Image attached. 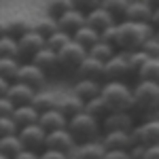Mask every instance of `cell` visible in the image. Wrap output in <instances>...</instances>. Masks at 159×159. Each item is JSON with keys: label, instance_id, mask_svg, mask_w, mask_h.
I'll list each match as a JSON object with an SVG mask.
<instances>
[{"label": "cell", "instance_id": "29", "mask_svg": "<svg viewBox=\"0 0 159 159\" xmlns=\"http://www.w3.org/2000/svg\"><path fill=\"white\" fill-rule=\"evenodd\" d=\"M85 112H89L91 117H96L98 121H104L106 115L110 112V108H108V104H106V100L102 98V96H98V98L89 100L85 104Z\"/></svg>", "mask_w": 159, "mask_h": 159}, {"label": "cell", "instance_id": "48", "mask_svg": "<svg viewBox=\"0 0 159 159\" xmlns=\"http://www.w3.org/2000/svg\"><path fill=\"white\" fill-rule=\"evenodd\" d=\"M9 87H11V81H7V79L0 76V98H4L9 93Z\"/></svg>", "mask_w": 159, "mask_h": 159}, {"label": "cell", "instance_id": "50", "mask_svg": "<svg viewBox=\"0 0 159 159\" xmlns=\"http://www.w3.org/2000/svg\"><path fill=\"white\" fill-rule=\"evenodd\" d=\"M155 36H157V40H159V28H157V30H155Z\"/></svg>", "mask_w": 159, "mask_h": 159}, {"label": "cell", "instance_id": "51", "mask_svg": "<svg viewBox=\"0 0 159 159\" xmlns=\"http://www.w3.org/2000/svg\"><path fill=\"white\" fill-rule=\"evenodd\" d=\"M0 159H9V157H4V155H0Z\"/></svg>", "mask_w": 159, "mask_h": 159}, {"label": "cell", "instance_id": "44", "mask_svg": "<svg viewBox=\"0 0 159 159\" xmlns=\"http://www.w3.org/2000/svg\"><path fill=\"white\" fill-rule=\"evenodd\" d=\"M144 153H147V147H144V144H134V147L129 148L132 159H142V157H144Z\"/></svg>", "mask_w": 159, "mask_h": 159}, {"label": "cell", "instance_id": "34", "mask_svg": "<svg viewBox=\"0 0 159 159\" xmlns=\"http://www.w3.org/2000/svg\"><path fill=\"white\" fill-rule=\"evenodd\" d=\"M0 57H17L19 60V43L11 34L0 38Z\"/></svg>", "mask_w": 159, "mask_h": 159}, {"label": "cell", "instance_id": "39", "mask_svg": "<svg viewBox=\"0 0 159 159\" xmlns=\"http://www.w3.org/2000/svg\"><path fill=\"white\" fill-rule=\"evenodd\" d=\"M72 7H74V2H47V15L53 17V19H57V17H61Z\"/></svg>", "mask_w": 159, "mask_h": 159}, {"label": "cell", "instance_id": "42", "mask_svg": "<svg viewBox=\"0 0 159 159\" xmlns=\"http://www.w3.org/2000/svg\"><path fill=\"white\" fill-rule=\"evenodd\" d=\"M38 159H70L68 155H64V153H57V151H43L40 155H38Z\"/></svg>", "mask_w": 159, "mask_h": 159}, {"label": "cell", "instance_id": "31", "mask_svg": "<svg viewBox=\"0 0 159 159\" xmlns=\"http://www.w3.org/2000/svg\"><path fill=\"white\" fill-rule=\"evenodd\" d=\"M60 28H57V19H53L49 15H45V17H40L38 21H34V32H38L40 36L49 38L51 34H55Z\"/></svg>", "mask_w": 159, "mask_h": 159}, {"label": "cell", "instance_id": "24", "mask_svg": "<svg viewBox=\"0 0 159 159\" xmlns=\"http://www.w3.org/2000/svg\"><path fill=\"white\" fill-rule=\"evenodd\" d=\"M13 121L17 123V127H28V125H36L40 119V112H38L32 104H25V106H15L13 110Z\"/></svg>", "mask_w": 159, "mask_h": 159}, {"label": "cell", "instance_id": "22", "mask_svg": "<svg viewBox=\"0 0 159 159\" xmlns=\"http://www.w3.org/2000/svg\"><path fill=\"white\" fill-rule=\"evenodd\" d=\"M57 108H60L68 119H72L76 115L85 112V102L81 98H76L72 91H64V93H60V104H57Z\"/></svg>", "mask_w": 159, "mask_h": 159}, {"label": "cell", "instance_id": "10", "mask_svg": "<svg viewBox=\"0 0 159 159\" xmlns=\"http://www.w3.org/2000/svg\"><path fill=\"white\" fill-rule=\"evenodd\" d=\"M19 140L24 144L25 151H34V153H43L45 151V142H47V132L40 125H28L19 129Z\"/></svg>", "mask_w": 159, "mask_h": 159}, {"label": "cell", "instance_id": "3", "mask_svg": "<svg viewBox=\"0 0 159 159\" xmlns=\"http://www.w3.org/2000/svg\"><path fill=\"white\" fill-rule=\"evenodd\" d=\"M68 132L74 136V140L79 144L89 142V140H98L100 132H102V121L91 117L89 112H81L72 119H68Z\"/></svg>", "mask_w": 159, "mask_h": 159}, {"label": "cell", "instance_id": "6", "mask_svg": "<svg viewBox=\"0 0 159 159\" xmlns=\"http://www.w3.org/2000/svg\"><path fill=\"white\" fill-rule=\"evenodd\" d=\"M132 136L136 144H144V147L159 144V119H142L132 129Z\"/></svg>", "mask_w": 159, "mask_h": 159}, {"label": "cell", "instance_id": "35", "mask_svg": "<svg viewBox=\"0 0 159 159\" xmlns=\"http://www.w3.org/2000/svg\"><path fill=\"white\" fill-rule=\"evenodd\" d=\"M129 2H132V0H108V2H102V4L106 7V11H108L117 21H123L125 13L129 9Z\"/></svg>", "mask_w": 159, "mask_h": 159}, {"label": "cell", "instance_id": "46", "mask_svg": "<svg viewBox=\"0 0 159 159\" xmlns=\"http://www.w3.org/2000/svg\"><path fill=\"white\" fill-rule=\"evenodd\" d=\"M151 25H153L155 30L159 28V2H157V4L153 2V17H151Z\"/></svg>", "mask_w": 159, "mask_h": 159}, {"label": "cell", "instance_id": "40", "mask_svg": "<svg viewBox=\"0 0 159 159\" xmlns=\"http://www.w3.org/2000/svg\"><path fill=\"white\" fill-rule=\"evenodd\" d=\"M140 51L147 53L151 60H159V40H157V36H151L147 43L140 47Z\"/></svg>", "mask_w": 159, "mask_h": 159}, {"label": "cell", "instance_id": "7", "mask_svg": "<svg viewBox=\"0 0 159 159\" xmlns=\"http://www.w3.org/2000/svg\"><path fill=\"white\" fill-rule=\"evenodd\" d=\"M76 140H74V136L68 132V127L66 129H57V132H51L47 134V142H45V148L47 151H57V153H64V155H72L74 148H76Z\"/></svg>", "mask_w": 159, "mask_h": 159}, {"label": "cell", "instance_id": "2", "mask_svg": "<svg viewBox=\"0 0 159 159\" xmlns=\"http://www.w3.org/2000/svg\"><path fill=\"white\" fill-rule=\"evenodd\" d=\"M100 96L106 100L110 112H115V110L134 112L136 110L134 85H129V83H125V81H104Z\"/></svg>", "mask_w": 159, "mask_h": 159}, {"label": "cell", "instance_id": "16", "mask_svg": "<svg viewBox=\"0 0 159 159\" xmlns=\"http://www.w3.org/2000/svg\"><path fill=\"white\" fill-rule=\"evenodd\" d=\"M104 72H106V64L87 55L85 61L76 68L74 74H76V79H91V81H102L104 83Z\"/></svg>", "mask_w": 159, "mask_h": 159}, {"label": "cell", "instance_id": "32", "mask_svg": "<svg viewBox=\"0 0 159 159\" xmlns=\"http://www.w3.org/2000/svg\"><path fill=\"white\" fill-rule=\"evenodd\" d=\"M138 81H148V83H159V60H148L140 72H138Z\"/></svg>", "mask_w": 159, "mask_h": 159}, {"label": "cell", "instance_id": "33", "mask_svg": "<svg viewBox=\"0 0 159 159\" xmlns=\"http://www.w3.org/2000/svg\"><path fill=\"white\" fill-rule=\"evenodd\" d=\"M32 30H34V24H30L24 17H17V19H11V21H9V34H11L13 38H17V40L24 36V34L32 32Z\"/></svg>", "mask_w": 159, "mask_h": 159}, {"label": "cell", "instance_id": "37", "mask_svg": "<svg viewBox=\"0 0 159 159\" xmlns=\"http://www.w3.org/2000/svg\"><path fill=\"white\" fill-rule=\"evenodd\" d=\"M148 60H151V57H148L147 53H142L140 49H138V51H132V53H129V68H132V74H136V76H138L140 68H142Z\"/></svg>", "mask_w": 159, "mask_h": 159}, {"label": "cell", "instance_id": "8", "mask_svg": "<svg viewBox=\"0 0 159 159\" xmlns=\"http://www.w3.org/2000/svg\"><path fill=\"white\" fill-rule=\"evenodd\" d=\"M127 74H132V68H129V53L117 51L115 57H110V60L106 61L104 81H125Z\"/></svg>", "mask_w": 159, "mask_h": 159}, {"label": "cell", "instance_id": "14", "mask_svg": "<svg viewBox=\"0 0 159 159\" xmlns=\"http://www.w3.org/2000/svg\"><path fill=\"white\" fill-rule=\"evenodd\" d=\"M100 140L106 147V151H129L136 144L132 132H104Z\"/></svg>", "mask_w": 159, "mask_h": 159}, {"label": "cell", "instance_id": "12", "mask_svg": "<svg viewBox=\"0 0 159 159\" xmlns=\"http://www.w3.org/2000/svg\"><path fill=\"white\" fill-rule=\"evenodd\" d=\"M15 81H17V83H24V85H28V87H32V89H36V91H40V89H45L47 74L43 72L38 66H34L32 61H24Z\"/></svg>", "mask_w": 159, "mask_h": 159}, {"label": "cell", "instance_id": "17", "mask_svg": "<svg viewBox=\"0 0 159 159\" xmlns=\"http://www.w3.org/2000/svg\"><path fill=\"white\" fill-rule=\"evenodd\" d=\"M151 17H153V2L132 0L123 19L125 21H136V24H151Z\"/></svg>", "mask_w": 159, "mask_h": 159}, {"label": "cell", "instance_id": "45", "mask_svg": "<svg viewBox=\"0 0 159 159\" xmlns=\"http://www.w3.org/2000/svg\"><path fill=\"white\" fill-rule=\"evenodd\" d=\"M142 159H159V144H155V147H147V153H144Z\"/></svg>", "mask_w": 159, "mask_h": 159}, {"label": "cell", "instance_id": "21", "mask_svg": "<svg viewBox=\"0 0 159 159\" xmlns=\"http://www.w3.org/2000/svg\"><path fill=\"white\" fill-rule=\"evenodd\" d=\"M34 96H36V89L24 85V83H17V81H13V83H11L9 93H7V98L11 100L15 106H25V104H32Z\"/></svg>", "mask_w": 159, "mask_h": 159}, {"label": "cell", "instance_id": "4", "mask_svg": "<svg viewBox=\"0 0 159 159\" xmlns=\"http://www.w3.org/2000/svg\"><path fill=\"white\" fill-rule=\"evenodd\" d=\"M134 100H136V110L142 112L144 117L157 112L159 110V83L138 81L134 85Z\"/></svg>", "mask_w": 159, "mask_h": 159}, {"label": "cell", "instance_id": "49", "mask_svg": "<svg viewBox=\"0 0 159 159\" xmlns=\"http://www.w3.org/2000/svg\"><path fill=\"white\" fill-rule=\"evenodd\" d=\"M7 34H9V21L0 17V38H2V36H7Z\"/></svg>", "mask_w": 159, "mask_h": 159}, {"label": "cell", "instance_id": "15", "mask_svg": "<svg viewBox=\"0 0 159 159\" xmlns=\"http://www.w3.org/2000/svg\"><path fill=\"white\" fill-rule=\"evenodd\" d=\"M115 24H119V21L106 11V7H104L102 2H100L96 9H91V11L87 13V25H89L91 30H96L98 34H102L106 28H110V25H115Z\"/></svg>", "mask_w": 159, "mask_h": 159}, {"label": "cell", "instance_id": "19", "mask_svg": "<svg viewBox=\"0 0 159 159\" xmlns=\"http://www.w3.org/2000/svg\"><path fill=\"white\" fill-rule=\"evenodd\" d=\"M104 157H106V147L102 144L100 138L76 144L74 153L70 155V159H104Z\"/></svg>", "mask_w": 159, "mask_h": 159}, {"label": "cell", "instance_id": "5", "mask_svg": "<svg viewBox=\"0 0 159 159\" xmlns=\"http://www.w3.org/2000/svg\"><path fill=\"white\" fill-rule=\"evenodd\" d=\"M89 55L87 49H83L79 43H70L66 45L64 49L57 53V61H60V70H66V72H76V68L85 61V57Z\"/></svg>", "mask_w": 159, "mask_h": 159}, {"label": "cell", "instance_id": "47", "mask_svg": "<svg viewBox=\"0 0 159 159\" xmlns=\"http://www.w3.org/2000/svg\"><path fill=\"white\" fill-rule=\"evenodd\" d=\"M38 155H40V153H34V151H21V153H19V155H17V157L15 159H38Z\"/></svg>", "mask_w": 159, "mask_h": 159}, {"label": "cell", "instance_id": "28", "mask_svg": "<svg viewBox=\"0 0 159 159\" xmlns=\"http://www.w3.org/2000/svg\"><path fill=\"white\" fill-rule=\"evenodd\" d=\"M21 64H24V61L17 60V57H0V76L13 83V81L17 79V74H19Z\"/></svg>", "mask_w": 159, "mask_h": 159}, {"label": "cell", "instance_id": "38", "mask_svg": "<svg viewBox=\"0 0 159 159\" xmlns=\"http://www.w3.org/2000/svg\"><path fill=\"white\" fill-rule=\"evenodd\" d=\"M17 134H19V127L13 121V117H0V138L17 136Z\"/></svg>", "mask_w": 159, "mask_h": 159}, {"label": "cell", "instance_id": "11", "mask_svg": "<svg viewBox=\"0 0 159 159\" xmlns=\"http://www.w3.org/2000/svg\"><path fill=\"white\" fill-rule=\"evenodd\" d=\"M19 43V60L21 61H32V57L36 55L38 51H43L47 47V38L40 36L38 32H28L17 40Z\"/></svg>", "mask_w": 159, "mask_h": 159}, {"label": "cell", "instance_id": "25", "mask_svg": "<svg viewBox=\"0 0 159 159\" xmlns=\"http://www.w3.org/2000/svg\"><path fill=\"white\" fill-rule=\"evenodd\" d=\"M57 104H60V93L57 91H51V89H40V91H36V96L32 100V106L38 112H47V110L57 108Z\"/></svg>", "mask_w": 159, "mask_h": 159}, {"label": "cell", "instance_id": "41", "mask_svg": "<svg viewBox=\"0 0 159 159\" xmlns=\"http://www.w3.org/2000/svg\"><path fill=\"white\" fill-rule=\"evenodd\" d=\"M13 110H15V104H13L11 100L7 98H0V117H11Z\"/></svg>", "mask_w": 159, "mask_h": 159}, {"label": "cell", "instance_id": "18", "mask_svg": "<svg viewBox=\"0 0 159 159\" xmlns=\"http://www.w3.org/2000/svg\"><path fill=\"white\" fill-rule=\"evenodd\" d=\"M72 91L76 98H81L83 102H89V100L98 98L102 93V81H91V79H76L72 85Z\"/></svg>", "mask_w": 159, "mask_h": 159}, {"label": "cell", "instance_id": "26", "mask_svg": "<svg viewBox=\"0 0 159 159\" xmlns=\"http://www.w3.org/2000/svg\"><path fill=\"white\" fill-rule=\"evenodd\" d=\"M72 40L79 43V45H81L83 49H87V53H89V49H91L93 45H98L102 38H100V34L96 32V30H91L89 25H85V28H81V30L72 36Z\"/></svg>", "mask_w": 159, "mask_h": 159}, {"label": "cell", "instance_id": "9", "mask_svg": "<svg viewBox=\"0 0 159 159\" xmlns=\"http://www.w3.org/2000/svg\"><path fill=\"white\" fill-rule=\"evenodd\" d=\"M136 125L134 112H125V110H115L108 112L106 119L102 121V132H132Z\"/></svg>", "mask_w": 159, "mask_h": 159}, {"label": "cell", "instance_id": "20", "mask_svg": "<svg viewBox=\"0 0 159 159\" xmlns=\"http://www.w3.org/2000/svg\"><path fill=\"white\" fill-rule=\"evenodd\" d=\"M38 125L47 134H51V132H57V129H66L68 127V117L60 108H53V110H47V112H40Z\"/></svg>", "mask_w": 159, "mask_h": 159}, {"label": "cell", "instance_id": "36", "mask_svg": "<svg viewBox=\"0 0 159 159\" xmlns=\"http://www.w3.org/2000/svg\"><path fill=\"white\" fill-rule=\"evenodd\" d=\"M72 43V36L70 34H66V32H61V30H57L55 34H51L49 38H47V49L55 51V53H60L66 45H70Z\"/></svg>", "mask_w": 159, "mask_h": 159}, {"label": "cell", "instance_id": "30", "mask_svg": "<svg viewBox=\"0 0 159 159\" xmlns=\"http://www.w3.org/2000/svg\"><path fill=\"white\" fill-rule=\"evenodd\" d=\"M115 53H117V47L110 45V43H106V40H100L98 45H93V47L89 49V55H91V57L104 61V64H106L110 57H115Z\"/></svg>", "mask_w": 159, "mask_h": 159}, {"label": "cell", "instance_id": "23", "mask_svg": "<svg viewBox=\"0 0 159 159\" xmlns=\"http://www.w3.org/2000/svg\"><path fill=\"white\" fill-rule=\"evenodd\" d=\"M32 64H34V66H38V68L47 74V76H49L51 72H57V70H60L57 53H55V51H51V49H47V47H45L43 51H38L36 55L32 57Z\"/></svg>", "mask_w": 159, "mask_h": 159}, {"label": "cell", "instance_id": "13", "mask_svg": "<svg viewBox=\"0 0 159 159\" xmlns=\"http://www.w3.org/2000/svg\"><path fill=\"white\" fill-rule=\"evenodd\" d=\"M85 25H87V15L83 11H79L76 7L68 9L61 17H57V28H60L61 32L70 34V36H74V34H76L81 28H85Z\"/></svg>", "mask_w": 159, "mask_h": 159}, {"label": "cell", "instance_id": "27", "mask_svg": "<svg viewBox=\"0 0 159 159\" xmlns=\"http://www.w3.org/2000/svg\"><path fill=\"white\" fill-rule=\"evenodd\" d=\"M21 151H24V144H21L19 136L0 138V155H4V157H9V159H15Z\"/></svg>", "mask_w": 159, "mask_h": 159}, {"label": "cell", "instance_id": "1", "mask_svg": "<svg viewBox=\"0 0 159 159\" xmlns=\"http://www.w3.org/2000/svg\"><path fill=\"white\" fill-rule=\"evenodd\" d=\"M151 36H155V28L151 24H136V21H119L117 25V40L115 47L117 51L132 53L138 51Z\"/></svg>", "mask_w": 159, "mask_h": 159}, {"label": "cell", "instance_id": "43", "mask_svg": "<svg viewBox=\"0 0 159 159\" xmlns=\"http://www.w3.org/2000/svg\"><path fill=\"white\" fill-rule=\"evenodd\" d=\"M104 159H132L129 151H106Z\"/></svg>", "mask_w": 159, "mask_h": 159}]
</instances>
